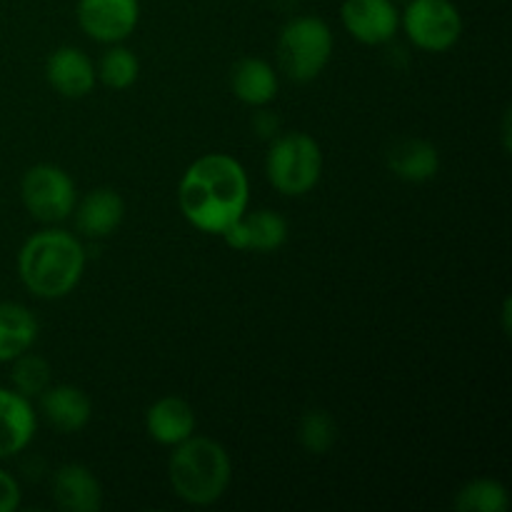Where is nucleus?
Masks as SVG:
<instances>
[{"label":"nucleus","mask_w":512,"mask_h":512,"mask_svg":"<svg viewBox=\"0 0 512 512\" xmlns=\"http://www.w3.org/2000/svg\"><path fill=\"white\" fill-rule=\"evenodd\" d=\"M38 410L50 428L73 435L80 433L93 418V400L78 385H48L38 395Z\"/></svg>","instance_id":"obj_12"},{"label":"nucleus","mask_w":512,"mask_h":512,"mask_svg":"<svg viewBox=\"0 0 512 512\" xmlns=\"http://www.w3.org/2000/svg\"><path fill=\"white\" fill-rule=\"evenodd\" d=\"M453 505L460 512H505L510 508V495L500 480L475 478L458 490Z\"/></svg>","instance_id":"obj_21"},{"label":"nucleus","mask_w":512,"mask_h":512,"mask_svg":"<svg viewBox=\"0 0 512 512\" xmlns=\"http://www.w3.org/2000/svg\"><path fill=\"white\" fill-rule=\"evenodd\" d=\"M55 508L63 512H98L103 508V485L88 465L65 463L50 483Z\"/></svg>","instance_id":"obj_13"},{"label":"nucleus","mask_w":512,"mask_h":512,"mask_svg":"<svg viewBox=\"0 0 512 512\" xmlns=\"http://www.w3.org/2000/svg\"><path fill=\"white\" fill-rule=\"evenodd\" d=\"M83 243L63 228H45L30 235L18 250V275L30 295L60 300L73 293L85 273Z\"/></svg>","instance_id":"obj_2"},{"label":"nucleus","mask_w":512,"mask_h":512,"mask_svg":"<svg viewBox=\"0 0 512 512\" xmlns=\"http://www.w3.org/2000/svg\"><path fill=\"white\" fill-rule=\"evenodd\" d=\"M75 228L83 238L103 240L110 238L115 230L123 225L125 218V200L118 190L113 188H95L85 193L75 203L73 210Z\"/></svg>","instance_id":"obj_14"},{"label":"nucleus","mask_w":512,"mask_h":512,"mask_svg":"<svg viewBox=\"0 0 512 512\" xmlns=\"http://www.w3.org/2000/svg\"><path fill=\"white\" fill-rule=\"evenodd\" d=\"M340 23L353 40L378 48L398 35L400 8L395 0H343Z\"/></svg>","instance_id":"obj_9"},{"label":"nucleus","mask_w":512,"mask_h":512,"mask_svg":"<svg viewBox=\"0 0 512 512\" xmlns=\"http://www.w3.org/2000/svg\"><path fill=\"white\" fill-rule=\"evenodd\" d=\"M178 205L183 218L200 233L223 235L248 210V173L228 153L200 155L180 178Z\"/></svg>","instance_id":"obj_1"},{"label":"nucleus","mask_w":512,"mask_h":512,"mask_svg":"<svg viewBox=\"0 0 512 512\" xmlns=\"http://www.w3.org/2000/svg\"><path fill=\"white\" fill-rule=\"evenodd\" d=\"M198 418L193 405L180 395H165L145 410V433L163 448H175L195 435Z\"/></svg>","instance_id":"obj_15"},{"label":"nucleus","mask_w":512,"mask_h":512,"mask_svg":"<svg viewBox=\"0 0 512 512\" xmlns=\"http://www.w3.org/2000/svg\"><path fill=\"white\" fill-rule=\"evenodd\" d=\"M38 413L25 395L0 388V460L23 453L35 438Z\"/></svg>","instance_id":"obj_16"},{"label":"nucleus","mask_w":512,"mask_h":512,"mask_svg":"<svg viewBox=\"0 0 512 512\" xmlns=\"http://www.w3.org/2000/svg\"><path fill=\"white\" fill-rule=\"evenodd\" d=\"M385 165L405 183H428L440 170V153L425 138H398L385 153Z\"/></svg>","instance_id":"obj_17"},{"label":"nucleus","mask_w":512,"mask_h":512,"mask_svg":"<svg viewBox=\"0 0 512 512\" xmlns=\"http://www.w3.org/2000/svg\"><path fill=\"white\" fill-rule=\"evenodd\" d=\"M278 70L263 58H240L230 70V90L250 108H265L278 98Z\"/></svg>","instance_id":"obj_18"},{"label":"nucleus","mask_w":512,"mask_h":512,"mask_svg":"<svg viewBox=\"0 0 512 512\" xmlns=\"http://www.w3.org/2000/svg\"><path fill=\"white\" fill-rule=\"evenodd\" d=\"M298 440L310 455H325L338 440V423H335L328 410H308L300 418Z\"/></svg>","instance_id":"obj_23"},{"label":"nucleus","mask_w":512,"mask_h":512,"mask_svg":"<svg viewBox=\"0 0 512 512\" xmlns=\"http://www.w3.org/2000/svg\"><path fill=\"white\" fill-rule=\"evenodd\" d=\"M98 80L110 90H128L138 83L140 78V60L125 45L115 43L108 45L103 55H100L98 65H95Z\"/></svg>","instance_id":"obj_20"},{"label":"nucleus","mask_w":512,"mask_h":512,"mask_svg":"<svg viewBox=\"0 0 512 512\" xmlns=\"http://www.w3.org/2000/svg\"><path fill=\"white\" fill-rule=\"evenodd\" d=\"M268 183L285 198H303L323 178V150L303 130L280 133L270 140L265 155Z\"/></svg>","instance_id":"obj_4"},{"label":"nucleus","mask_w":512,"mask_h":512,"mask_svg":"<svg viewBox=\"0 0 512 512\" xmlns=\"http://www.w3.org/2000/svg\"><path fill=\"white\" fill-rule=\"evenodd\" d=\"M20 200L30 218L45 225H58L73 215L78 188L68 170L53 163H38L25 170L20 180Z\"/></svg>","instance_id":"obj_6"},{"label":"nucleus","mask_w":512,"mask_h":512,"mask_svg":"<svg viewBox=\"0 0 512 512\" xmlns=\"http://www.w3.org/2000/svg\"><path fill=\"white\" fill-rule=\"evenodd\" d=\"M20 500H23V493H20V485L8 470L0 468V512H15L20 508Z\"/></svg>","instance_id":"obj_24"},{"label":"nucleus","mask_w":512,"mask_h":512,"mask_svg":"<svg viewBox=\"0 0 512 512\" xmlns=\"http://www.w3.org/2000/svg\"><path fill=\"white\" fill-rule=\"evenodd\" d=\"M395 3H408V0H395Z\"/></svg>","instance_id":"obj_26"},{"label":"nucleus","mask_w":512,"mask_h":512,"mask_svg":"<svg viewBox=\"0 0 512 512\" xmlns=\"http://www.w3.org/2000/svg\"><path fill=\"white\" fill-rule=\"evenodd\" d=\"M48 385H53V368L43 355L23 353L10 360V388L28 400L38 398Z\"/></svg>","instance_id":"obj_22"},{"label":"nucleus","mask_w":512,"mask_h":512,"mask_svg":"<svg viewBox=\"0 0 512 512\" xmlns=\"http://www.w3.org/2000/svg\"><path fill=\"white\" fill-rule=\"evenodd\" d=\"M80 30L100 45L128 40L140 23V0H78Z\"/></svg>","instance_id":"obj_8"},{"label":"nucleus","mask_w":512,"mask_h":512,"mask_svg":"<svg viewBox=\"0 0 512 512\" xmlns=\"http://www.w3.org/2000/svg\"><path fill=\"white\" fill-rule=\"evenodd\" d=\"M168 480L183 503L208 508L228 493L233 483V460L218 440L190 435L173 448L168 460Z\"/></svg>","instance_id":"obj_3"},{"label":"nucleus","mask_w":512,"mask_h":512,"mask_svg":"<svg viewBox=\"0 0 512 512\" xmlns=\"http://www.w3.org/2000/svg\"><path fill=\"white\" fill-rule=\"evenodd\" d=\"M45 80L63 98L80 100L93 93L98 85V73L88 53L73 45H60L45 60Z\"/></svg>","instance_id":"obj_11"},{"label":"nucleus","mask_w":512,"mask_h":512,"mask_svg":"<svg viewBox=\"0 0 512 512\" xmlns=\"http://www.w3.org/2000/svg\"><path fill=\"white\" fill-rule=\"evenodd\" d=\"M333 30L318 15H295L278 35V68L293 83H310L333 58Z\"/></svg>","instance_id":"obj_5"},{"label":"nucleus","mask_w":512,"mask_h":512,"mask_svg":"<svg viewBox=\"0 0 512 512\" xmlns=\"http://www.w3.org/2000/svg\"><path fill=\"white\" fill-rule=\"evenodd\" d=\"M400 28L425 53H445L463 35V15L453 0H408L400 10Z\"/></svg>","instance_id":"obj_7"},{"label":"nucleus","mask_w":512,"mask_h":512,"mask_svg":"<svg viewBox=\"0 0 512 512\" xmlns=\"http://www.w3.org/2000/svg\"><path fill=\"white\" fill-rule=\"evenodd\" d=\"M290 225L278 210H245L220 238L233 250H253V253H275L288 243Z\"/></svg>","instance_id":"obj_10"},{"label":"nucleus","mask_w":512,"mask_h":512,"mask_svg":"<svg viewBox=\"0 0 512 512\" xmlns=\"http://www.w3.org/2000/svg\"><path fill=\"white\" fill-rule=\"evenodd\" d=\"M253 130L260 135L263 140H273L275 135L283 133V125H280V118L275 113H270L268 105L265 108H258V113L253 115Z\"/></svg>","instance_id":"obj_25"},{"label":"nucleus","mask_w":512,"mask_h":512,"mask_svg":"<svg viewBox=\"0 0 512 512\" xmlns=\"http://www.w3.org/2000/svg\"><path fill=\"white\" fill-rule=\"evenodd\" d=\"M40 333L33 310L13 300H0V363H10L28 353Z\"/></svg>","instance_id":"obj_19"}]
</instances>
